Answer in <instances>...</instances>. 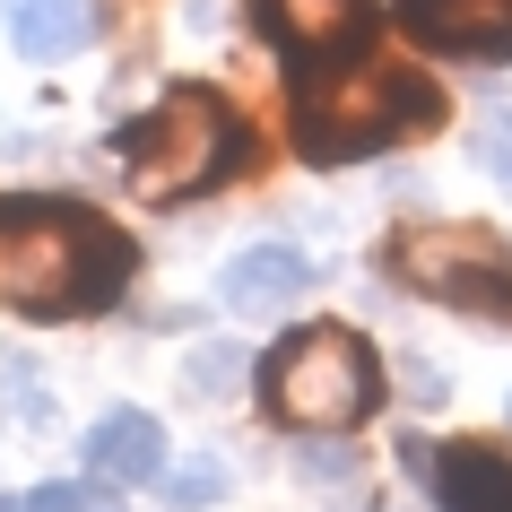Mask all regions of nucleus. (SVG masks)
Instances as JSON below:
<instances>
[{
  "mask_svg": "<svg viewBox=\"0 0 512 512\" xmlns=\"http://www.w3.org/2000/svg\"><path fill=\"white\" fill-rule=\"evenodd\" d=\"M131 278V243L87 200H0V304L61 322L105 313Z\"/></svg>",
  "mask_w": 512,
  "mask_h": 512,
  "instance_id": "f257e3e1",
  "label": "nucleus"
},
{
  "mask_svg": "<svg viewBox=\"0 0 512 512\" xmlns=\"http://www.w3.org/2000/svg\"><path fill=\"white\" fill-rule=\"evenodd\" d=\"M443 122V87L391 53L296 61V148L313 165H356L391 139H426Z\"/></svg>",
  "mask_w": 512,
  "mask_h": 512,
  "instance_id": "f03ea898",
  "label": "nucleus"
},
{
  "mask_svg": "<svg viewBox=\"0 0 512 512\" xmlns=\"http://www.w3.org/2000/svg\"><path fill=\"white\" fill-rule=\"evenodd\" d=\"M261 408L296 434H339V426H365L382 408V365L365 348V330L348 322H304L287 330L261 365Z\"/></svg>",
  "mask_w": 512,
  "mask_h": 512,
  "instance_id": "7ed1b4c3",
  "label": "nucleus"
},
{
  "mask_svg": "<svg viewBox=\"0 0 512 512\" xmlns=\"http://www.w3.org/2000/svg\"><path fill=\"white\" fill-rule=\"evenodd\" d=\"M243 157H252V139L209 87H174L157 96V113H139L122 131V165H131L139 200H191V191L243 174Z\"/></svg>",
  "mask_w": 512,
  "mask_h": 512,
  "instance_id": "20e7f679",
  "label": "nucleus"
},
{
  "mask_svg": "<svg viewBox=\"0 0 512 512\" xmlns=\"http://www.w3.org/2000/svg\"><path fill=\"white\" fill-rule=\"evenodd\" d=\"M382 261L408 296L460 304V313H486V322H512V243L495 226H469V217H434V226H400L382 243Z\"/></svg>",
  "mask_w": 512,
  "mask_h": 512,
  "instance_id": "39448f33",
  "label": "nucleus"
},
{
  "mask_svg": "<svg viewBox=\"0 0 512 512\" xmlns=\"http://www.w3.org/2000/svg\"><path fill=\"white\" fill-rule=\"evenodd\" d=\"M304 296H313V261L296 243H243L235 261L217 270V304L243 313V322H270V313H287Z\"/></svg>",
  "mask_w": 512,
  "mask_h": 512,
  "instance_id": "423d86ee",
  "label": "nucleus"
},
{
  "mask_svg": "<svg viewBox=\"0 0 512 512\" xmlns=\"http://www.w3.org/2000/svg\"><path fill=\"white\" fill-rule=\"evenodd\" d=\"M400 27L426 53L495 61V53H512V0H400Z\"/></svg>",
  "mask_w": 512,
  "mask_h": 512,
  "instance_id": "0eeeda50",
  "label": "nucleus"
},
{
  "mask_svg": "<svg viewBox=\"0 0 512 512\" xmlns=\"http://www.w3.org/2000/svg\"><path fill=\"white\" fill-rule=\"evenodd\" d=\"M408 460L434 478L443 512H512V452H495V443H443V452L417 443Z\"/></svg>",
  "mask_w": 512,
  "mask_h": 512,
  "instance_id": "6e6552de",
  "label": "nucleus"
},
{
  "mask_svg": "<svg viewBox=\"0 0 512 512\" xmlns=\"http://www.w3.org/2000/svg\"><path fill=\"white\" fill-rule=\"evenodd\" d=\"M87 469H96V486H157L165 478V426L148 417V408H113V417H96V434H87Z\"/></svg>",
  "mask_w": 512,
  "mask_h": 512,
  "instance_id": "1a4fd4ad",
  "label": "nucleus"
},
{
  "mask_svg": "<svg viewBox=\"0 0 512 512\" xmlns=\"http://www.w3.org/2000/svg\"><path fill=\"white\" fill-rule=\"evenodd\" d=\"M261 27L296 61H330L339 44L365 35V0H261Z\"/></svg>",
  "mask_w": 512,
  "mask_h": 512,
  "instance_id": "9d476101",
  "label": "nucleus"
},
{
  "mask_svg": "<svg viewBox=\"0 0 512 512\" xmlns=\"http://www.w3.org/2000/svg\"><path fill=\"white\" fill-rule=\"evenodd\" d=\"M9 44L27 61H70L96 44V0H9Z\"/></svg>",
  "mask_w": 512,
  "mask_h": 512,
  "instance_id": "9b49d317",
  "label": "nucleus"
},
{
  "mask_svg": "<svg viewBox=\"0 0 512 512\" xmlns=\"http://www.w3.org/2000/svg\"><path fill=\"white\" fill-rule=\"evenodd\" d=\"M157 495L174 512H209V504H226V495H235V469H226V460H165V478H157Z\"/></svg>",
  "mask_w": 512,
  "mask_h": 512,
  "instance_id": "f8f14e48",
  "label": "nucleus"
},
{
  "mask_svg": "<svg viewBox=\"0 0 512 512\" xmlns=\"http://www.w3.org/2000/svg\"><path fill=\"white\" fill-rule=\"evenodd\" d=\"M0 391H9V417L18 426H53V391H44V365L35 356H0Z\"/></svg>",
  "mask_w": 512,
  "mask_h": 512,
  "instance_id": "ddd939ff",
  "label": "nucleus"
},
{
  "mask_svg": "<svg viewBox=\"0 0 512 512\" xmlns=\"http://www.w3.org/2000/svg\"><path fill=\"white\" fill-rule=\"evenodd\" d=\"M183 382H191V391H200V400H226V391H235V382H243V356H235V348H191Z\"/></svg>",
  "mask_w": 512,
  "mask_h": 512,
  "instance_id": "4468645a",
  "label": "nucleus"
},
{
  "mask_svg": "<svg viewBox=\"0 0 512 512\" xmlns=\"http://www.w3.org/2000/svg\"><path fill=\"white\" fill-rule=\"evenodd\" d=\"M27 512H113V495H105V486H79V478H70V486H35V495H27Z\"/></svg>",
  "mask_w": 512,
  "mask_h": 512,
  "instance_id": "2eb2a0df",
  "label": "nucleus"
},
{
  "mask_svg": "<svg viewBox=\"0 0 512 512\" xmlns=\"http://www.w3.org/2000/svg\"><path fill=\"white\" fill-rule=\"evenodd\" d=\"M469 157L495 174V183H512V113H495V122H478V139H469Z\"/></svg>",
  "mask_w": 512,
  "mask_h": 512,
  "instance_id": "dca6fc26",
  "label": "nucleus"
},
{
  "mask_svg": "<svg viewBox=\"0 0 512 512\" xmlns=\"http://www.w3.org/2000/svg\"><path fill=\"white\" fill-rule=\"evenodd\" d=\"M304 478H348V452H304Z\"/></svg>",
  "mask_w": 512,
  "mask_h": 512,
  "instance_id": "f3484780",
  "label": "nucleus"
},
{
  "mask_svg": "<svg viewBox=\"0 0 512 512\" xmlns=\"http://www.w3.org/2000/svg\"><path fill=\"white\" fill-rule=\"evenodd\" d=\"M0 512H27V495H0Z\"/></svg>",
  "mask_w": 512,
  "mask_h": 512,
  "instance_id": "a211bd4d",
  "label": "nucleus"
},
{
  "mask_svg": "<svg viewBox=\"0 0 512 512\" xmlns=\"http://www.w3.org/2000/svg\"><path fill=\"white\" fill-rule=\"evenodd\" d=\"M504 408H512V400H504Z\"/></svg>",
  "mask_w": 512,
  "mask_h": 512,
  "instance_id": "6ab92c4d",
  "label": "nucleus"
}]
</instances>
